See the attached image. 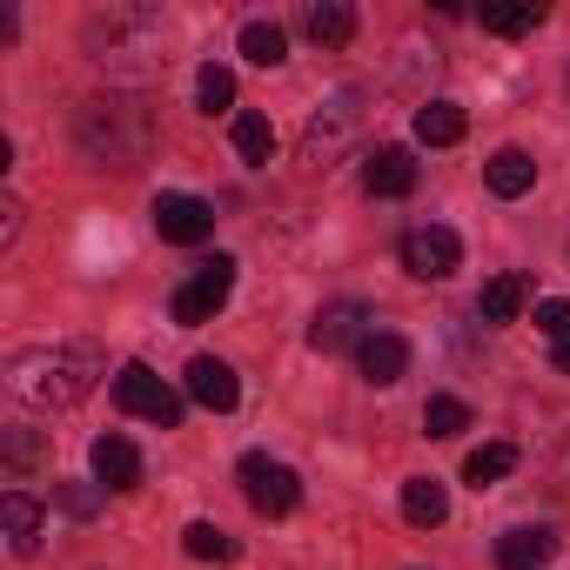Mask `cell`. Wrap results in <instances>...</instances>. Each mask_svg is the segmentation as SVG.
<instances>
[{"instance_id":"27","label":"cell","mask_w":570,"mask_h":570,"mask_svg":"<svg viewBox=\"0 0 570 570\" xmlns=\"http://www.w3.org/2000/svg\"><path fill=\"white\" fill-rule=\"evenodd\" d=\"M423 430H430V436H456V430H470V410H463L456 396H430V403H423Z\"/></svg>"},{"instance_id":"7","label":"cell","mask_w":570,"mask_h":570,"mask_svg":"<svg viewBox=\"0 0 570 570\" xmlns=\"http://www.w3.org/2000/svg\"><path fill=\"white\" fill-rule=\"evenodd\" d=\"M456 262H463V242H456V228L430 222V228H410V235H403V268H410V275H423V282H443V275H456Z\"/></svg>"},{"instance_id":"10","label":"cell","mask_w":570,"mask_h":570,"mask_svg":"<svg viewBox=\"0 0 570 570\" xmlns=\"http://www.w3.org/2000/svg\"><path fill=\"white\" fill-rule=\"evenodd\" d=\"M363 336H370V309H356V303H330V309L316 316V330H309V343H316L323 356L363 350Z\"/></svg>"},{"instance_id":"22","label":"cell","mask_w":570,"mask_h":570,"mask_svg":"<svg viewBox=\"0 0 570 570\" xmlns=\"http://www.w3.org/2000/svg\"><path fill=\"white\" fill-rule=\"evenodd\" d=\"M510 470H517V450H510V443H483V450H470L463 483H470V490H490V483H503Z\"/></svg>"},{"instance_id":"26","label":"cell","mask_w":570,"mask_h":570,"mask_svg":"<svg viewBox=\"0 0 570 570\" xmlns=\"http://www.w3.org/2000/svg\"><path fill=\"white\" fill-rule=\"evenodd\" d=\"M537 21H543V8H537V0H517V8H483V28H490V35H503V41L530 35Z\"/></svg>"},{"instance_id":"3","label":"cell","mask_w":570,"mask_h":570,"mask_svg":"<svg viewBox=\"0 0 570 570\" xmlns=\"http://www.w3.org/2000/svg\"><path fill=\"white\" fill-rule=\"evenodd\" d=\"M228 289H235V255H208L181 289H175V323L181 330H195V323H215V309L228 303Z\"/></svg>"},{"instance_id":"6","label":"cell","mask_w":570,"mask_h":570,"mask_svg":"<svg viewBox=\"0 0 570 570\" xmlns=\"http://www.w3.org/2000/svg\"><path fill=\"white\" fill-rule=\"evenodd\" d=\"M242 490H248V503H255L262 517H289V510L303 503L296 470H289V463H275V456H262V450L242 456Z\"/></svg>"},{"instance_id":"17","label":"cell","mask_w":570,"mask_h":570,"mask_svg":"<svg viewBox=\"0 0 570 570\" xmlns=\"http://www.w3.org/2000/svg\"><path fill=\"white\" fill-rule=\"evenodd\" d=\"M557 557V537L550 530H510L503 543H497V563L503 570H543Z\"/></svg>"},{"instance_id":"25","label":"cell","mask_w":570,"mask_h":570,"mask_svg":"<svg viewBox=\"0 0 570 570\" xmlns=\"http://www.w3.org/2000/svg\"><path fill=\"white\" fill-rule=\"evenodd\" d=\"M195 108H202V115H222V108H235V75L208 61V68L195 75Z\"/></svg>"},{"instance_id":"4","label":"cell","mask_w":570,"mask_h":570,"mask_svg":"<svg viewBox=\"0 0 570 570\" xmlns=\"http://www.w3.org/2000/svg\"><path fill=\"white\" fill-rule=\"evenodd\" d=\"M115 403H121L128 416H141V423H161V430L181 423V396H175L148 363H121V376H115Z\"/></svg>"},{"instance_id":"23","label":"cell","mask_w":570,"mask_h":570,"mask_svg":"<svg viewBox=\"0 0 570 570\" xmlns=\"http://www.w3.org/2000/svg\"><path fill=\"white\" fill-rule=\"evenodd\" d=\"M235 155H242L248 168H262V161L275 155V128H268V115H235Z\"/></svg>"},{"instance_id":"19","label":"cell","mask_w":570,"mask_h":570,"mask_svg":"<svg viewBox=\"0 0 570 570\" xmlns=\"http://www.w3.org/2000/svg\"><path fill=\"white\" fill-rule=\"evenodd\" d=\"M463 128H470V121H463L456 101H430V108H416V141H423V148H456Z\"/></svg>"},{"instance_id":"21","label":"cell","mask_w":570,"mask_h":570,"mask_svg":"<svg viewBox=\"0 0 570 570\" xmlns=\"http://www.w3.org/2000/svg\"><path fill=\"white\" fill-rule=\"evenodd\" d=\"M242 61H255V68H282V61H289V35H282L275 21H248V28H242Z\"/></svg>"},{"instance_id":"2","label":"cell","mask_w":570,"mask_h":570,"mask_svg":"<svg viewBox=\"0 0 570 570\" xmlns=\"http://www.w3.org/2000/svg\"><path fill=\"white\" fill-rule=\"evenodd\" d=\"M81 148L95 161H115V168H135L148 155V108H128V101H95L81 108Z\"/></svg>"},{"instance_id":"12","label":"cell","mask_w":570,"mask_h":570,"mask_svg":"<svg viewBox=\"0 0 570 570\" xmlns=\"http://www.w3.org/2000/svg\"><path fill=\"white\" fill-rule=\"evenodd\" d=\"M88 463H95V483H101V490H135V483H141V450H135L128 436H101V443L88 450Z\"/></svg>"},{"instance_id":"13","label":"cell","mask_w":570,"mask_h":570,"mask_svg":"<svg viewBox=\"0 0 570 570\" xmlns=\"http://www.w3.org/2000/svg\"><path fill=\"white\" fill-rule=\"evenodd\" d=\"M363 188L370 195H410L416 188V155L410 148H376L363 161Z\"/></svg>"},{"instance_id":"11","label":"cell","mask_w":570,"mask_h":570,"mask_svg":"<svg viewBox=\"0 0 570 570\" xmlns=\"http://www.w3.org/2000/svg\"><path fill=\"white\" fill-rule=\"evenodd\" d=\"M356 363H363V376H370L376 390H390V383H403V370H410V343H403L396 330H370L363 350H356Z\"/></svg>"},{"instance_id":"15","label":"cell","mask_w":570,"mask_h":570,"mask_svg":"<svg viewBox=\"0 0 570 570\" xmlns=\"http://www.w3.org/2000/svg\"><path fill=\"white\" fill-rule=\"evenodd\" d=\"M523 303H530V275H517V268H510V275H490V282H483L476 316H483V323H517V309H523Z\"/></svg>"},{"instance_id":"20","label":"cell","mask_w":570,"mask_h":570,"mask_svg":"<svg viewBox=\"0 0 570 570\" xmlns=\"http://www.w3.org/2000/svg\"><path fill=\"white\" fill-rule=\"evenodd\" d=\"M0 523H8V543L28 557L35 550V530H41V503L28 490H8V497H0Z\"/></svg>"},{"instance_id":"28","label":"cell","mask_w":570,"mask_h":570,"mask_svg":"<svg viewBox=\"0 0 570 570\" xmlns=\"http://www.w3.org/2000/svg\"><path fill=\"white\" fill-rule=\"evenodd\" d=\"M537 330H543L550 343H563V336H570V303H537Z\"/></svg>"},{"instance_id":"5","label":"cell","mask_w":570,"mask_h":570,"mask_svg":"<svg viewBox=\"0 0 570 570\" xmlns=\"http://www.w3.org/2000/svg\"><path fill=\"white\" fill-rule=\"evenodd\" d=\"M363 95L356 88H343V95H330V108H316V121H309V135H303V161L309 168H330L336 155H343V141L363 128V108H356Z\"/></svg>"},{"instance_id":"1","label":"cell","mask_w":570,"mask_h":570,"mask_svg":"<svg viewBox=\"0 0 570 570\" xmlns=\"http://www.w3.org/2000/svg\"><path fill=\"white\" fill-rule=\"evenodd\" d=\"M101 376V350L95 343H41V350H21L8 363V390L35 410H68L95 390Z\"/></svg>"},{"instance_id":"9","label":"cell","mask_w":570,"mask_h":570,"mask_svg":"<svg viewBox=\"0 0 570 570\" xmlns=\"http://www.w3.org/2000/svg\"><path fill=\"white\" fill-rule=\"evenodd\" d=\"M188 396L202 403V410H215V416H228L235 403H242V376L222 363V356H195L188 363Z\"/></svg>"},{"instance_id":"24","label":"cell","mask_w":570,"mask_h":570,"mask_svg":"<svg viewBox=\"0 0 570 570\" xmlns=\"http://www.w3.org/2000/svg\"><path fill=\"white\" fill-rule=\"evenodd\" d=\"M181 543H188V557H195V563H228V557H235V537H228L222 523H188V530H181Z\"/></svg>"},{"instance_id":"14","label":"cell","mask_w":570,"mask_h":570,"mask_svg":"<svg viewBox=\"0 0 570 570\" xmlns=\"http://www.w3.org/2000/svg\"><path fill=\"white\" fill-rule=\"evenodd\" d=\"M483 181H490V195L517 202V195H530V188H537V161H530L523 148H497V155L483 161Z\"/></svg>"},{"instance_id":"29","label":"cell","mask_w":570,"mask_h":570,"mask_svg":"<svg viewBox=\"0 0 570 570\" xmlns=\"http://www.w3.org/2000/svg\"><path fill=\"white\" fill-rule=\"evenodd\" d=\"M557 370H563V376H570V336H563V343H557Z\"/></svg>"},{"instance_id":"18","label":"cell","mask_w":570,"mask_h":570,"mask_svg":"<svg viewBox=\"0 0 570 570\" xmlns=\"http://www.w3.org/2000/svg\"><path fill=\"white\" fill-rule=\"evenodd\" d=\"M303 28H309L316 48H350V35H356V8H343V0H316V8L303 14Z\"/></svg>"},{"instance_id":"8","label":"cell","mask_w":570,"mask_h":570,"mask_svg":"<svg viewBox=\"0 0 570 570\" xmlns=\"http://www.w3.org/2000/svg\"><path fill=\"white\" fill-rule=\"evenodd\" d=\"M155 228H161V242L195 248V242L215 235V208L202 195H155Z\"/></svg>"},{"instance_id":"16","label":"cell","mask_w":570,"mask_h":570,"mask_svg":"<svg viewBox=\"0 0 570 570\" xmlns=\"http://www.w3.org/2000/svg\"><path fill=\"white\" fill-rule=\"evenodd\" d=\"M403 517H410L416 530H436V523L450 517V490H443L436 476H410V483H403Z\"/></svg>"}]
</instances>
